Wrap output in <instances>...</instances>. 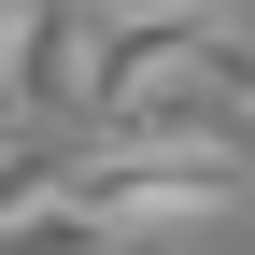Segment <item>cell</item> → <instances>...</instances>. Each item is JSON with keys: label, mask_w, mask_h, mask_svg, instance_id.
<instances>
[{"label": "cell", "mask_w": 255, "mask_h": 255, "mask_svg": "<svg viewBox=\"0 0 255 255\" xmlns=\"http://www.w3.org/2000/svg\"><path fill=\"white\" fill-rule=\"evenodd\" d=\"M71 184L114 213L128 241H156V227H199V213H241L255 142H156V128H114V142H85Z\"/></svg>", "instance_id": "obj_1"}, {"label": "cell", "mask_w": 255, "mask_h": 255, "mask_svg": "<svg viewBox=\"0 0 255 255\" xmlns=\"http://www.w3.org/2000/svg\"><path fill=\"white\" fill-rule=\"evenodd\" d=\"M199 57H213V14H100V128L199 85Z\"/></svg>", "instance_id": "obj_2"}, {"label": "cell", "mask_w": 255, "mask_h": 255, "mask_svg": "<svg viewBox=\"0 0 255 255\" xmlns=\"http://www.w3.org/2000/svg\"><path fill=\"white\" fill-rule=\"evenodd\" d=\"M0 255H142V241H128L114 213L85 199V184H57L43 213H14V227H0Z\"/></svg>", "instance_id": "obj_3"}, {"label": "cell", "mask_w": 255, "mask_h": 255, "mask_svg": "<svg viewBox=\"0 0 255 255\" xmlns=\"http://www.w3.org/2000/svg\"><path fill=\"white\" fill-rule=\"evenodd\" d=\"M71 170H85V142H43V128H28V142H0V227H14V213H43Z\"/></svg>", "instance_id": "obj_4"}, {"label": "cell", "mask_w": 255, "mask_h": 255, "mask_svg": "<svg viewBox=\"0 0 255 255\" xmlns=\"http://www.w3.org/2000/svg\"><path fill=\"white\" fill-rule=\"evenodd\" d=\"M199 85H213V100H227V114L255 128V14H241V28H213V57H199Z\"/></svg>", "instance_id": "obj_5"}, {"label": "cell", "mask_w": 255, "mask_h": 255, "mask_svg": "<svg viewBox=\"0 0 255 255\" xmlns=\"http://www.w3.org/2000/svg\"><path fill=\"white\" fill-rule=\"evenodd\" d=\"M28 28H43V0H0V114H14V71H28Z\"/></svg>", "instance_id": "obj_6"}]
</instances>
